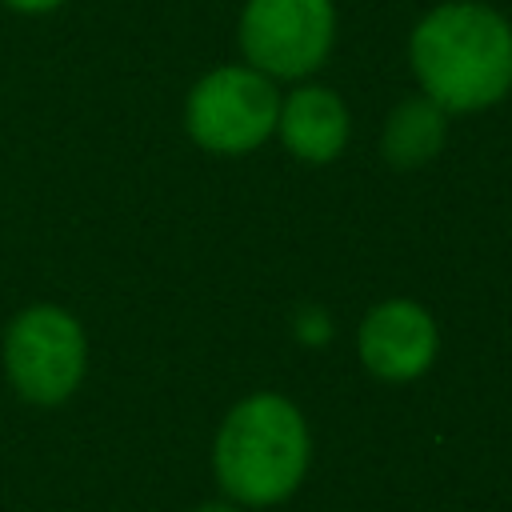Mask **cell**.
<instances>
[{"label":"cell","mask_w":512,"mask_h":512,"mask_svg":"<svg viewBox=\"0 0 512 512\" xmlns=\"http://www.w3.org/2000/svg\"><path fill=\"white\" fill-rule=\"evenodd\" d=\"M12 12H24V16H44V12H56L64 0H4Z\"/></svg>","instance_id":"30bf717a"},{"label":"cell","mask_w":512,"mask_h":512,"mask_svg":"<svg viewBox=\"0 0 512 512\" xmlns=\"http://www.w3.org/2000/svg\"><path fill=\"white\" fill-rule=\"evenodd\" d=\"M408 64L448 116L484 112L512 92V20L484 0H444L412 24Z\"/></svg>","instance_id":"6da1fadb"},{"label":"cell","mask_w":512,"mask_h":512,"mask_svg":"<svg viewBox=\"0 0 512 512\" xmlns=\"http://www.w3.org/2000/svg\"><path fill=\"white\" fill-rule=\"evenodd\" d=\"M276 112V80L252 64H220L184 96V128L192 144L216 156H244L268 144L276 136Z\"/></svg>","instance_id":"3957f363"},{"label":"cell","mask_w":512,"mask_h":512,"mask_svg":"<svg viewBox=\"0 0 512 512\" xmlns=\"http://www.w3.org/2000/svg\"><path fill=\"white\" fill-rule=\"evenodd\" d=\"M244 64L268 80H308L336 44L332 0H244L236 28Z\"/></svg>","instance_id":"5b68a950"},{"label":"cell","mask_w":512,"mask_h":512,"mask_svg":"<svg viewBox=\"0 0 512 512\" xmlns=\"http://www.w3.org/2000/svg\"><path fill=\"white\" fill-rule=\"evenodd\" d=\"M88 372V336L60 304H28L4 328V376L28 404H64Z\"/></svg>","instance_id":"277c9868"},{"label":"cell","mask_w":512,"mask_h":512,"mask_svg":"<svg viewBox=\"0 0 512 512\" xmlns=\"http://www.w3.org/2000/svg\"><path fill=\"white\" fill-rule=\"evenodd\" d=\"M276 136L288 156L300 164H332L352 136V116L340 92L324 84H296L288 96H280L276 112Z\"/></svg>","instance_id":"52a82bcc"},{"label":"cell","mask_w":512,"mask_h":512,"mask_svg":"<svg viewBox=\"0 0 512 512\" xmlns=\"http://www.w3.org/2000/svg\"><path fill=\"white\" fill-rule=\"evenodd\" d=\"M292 336H296L300 344H308V348L328 344V336H332V320H328V312H324L320 304H304V308H296V316H292Z\"/></svg>","instance_id":"9c48e42d"},{"label":"cell","mask_w":512,"mask_h":512,"mask_svg":"<svg viewBox=\"0 0 512 512\" xmlns=\"http://www.w3.org/2000/svg\"><path fill=\"white\" fill-rule=\"evenodd\" d=\"M196 512H240L236 504H204V508H196Z\"/></svg>","instance_id":"8fae6325"},{"label":"cell","mask_w":512,"mask_h":512,"mask_svg":"<svg viewBox=\"0 0 512 512\" xmlns=\"http://www.w3.org/2000/svg\"><path fill=\"white\" fill-rule=\"evenodd\" d=\"M440 352V328L432 312L416 300L392 296L364 312L356 328V356L360 364L388 384H408L432 368Z\"/></svg>","instance_id":"8992f818"},{"label":"cell","mask_w":512,"mask_h":512,"mask_svg":"<svg viewBox=\"0 0 512 512\" xmlns=\"http://www.w3.org/2000/svg\"><path fill=\"white\" fill-rule=\"evenodd\" d=\"M444 140H448V112L416 92L388 112L384 132H380V152L392 168L408 172V168H424L428 160H436Z\"/></svg>","instance_id":"ba28073f"},{"label":"cell","mask_w":512,"mask_h":512,"mask_svg":"<svg viewBox=\"0 0 512 512\" xmlns=\"http://www.w3.org/2000/svg\"><path fill=\"white\" fill-rule=\"evenodd\" d=\"M308 460L312 436L304 412L280 392H252L232 404L212 444L220 488L252 508L288 500L300 488Z\"/></svg>","instance_id":"7a4b0ae2"}]
</instances>
